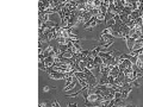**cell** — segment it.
I'll return each instance as SVG.
<instances>
[{
  "instance_id": "11",
  "label": "cell",
  "mask_w": 143,
  "mask_h": 107,
  "mask_svg": "<svg viewBox=\"0 0 143 107\" xmlns=\"http://www.w3.org/2000/svg\"><path fill=\"white\" fill-rule=\"evenodd\" d=\"M73 42V45H74V48L75 49H78V50H82L81 49V44H80V40L76 39V40H72Z\"/></svg>"
},
{
  "instance_id": "5",
  "label": "cell",
  "mask_w": 143,
  "mask_h": 107,
  "mask_svg": "<svg viewBox=\"0 0 143 107\" xmlns=\"http://www.w3.org/2000/svg\"><path fill=\"white\" fill-rule=\"evenodd\" d=\"M38 20H42L43 23H48L49 20V14L47 12H38Z\"/></svg>"
},
{
  "instance_id": "15",
  "label": "cell",
  "mask_w": 143,
  "mask_h": 107,
  "mask_svg": "<svg viewBox=\"0 0 143 107\" xmlns=\"http://www.w3.org/2000/svg\"><path fill=\"white\" fill-rule=\"evenodd\" d=\"M38 68H40L41 70H47V67H45V64H44V61L38 60Z\"/></svg>"
},
{
  "instance_id": "13",
  "label": "cell",
  "mask_w": 143,
  "mask_h": 107,
  "mask_svg": "<svg viewBox=\"0 0 143 107\" xmlns=\"http://www.w3.org/2000/svg\"><path fill=\"white\" fill-rule=\"evenodd\" d=\"M112 31H113L112 27H106V29L103 30V33L104 35H112Z\"/></svg>"
},
{
  "instance_id": "3",
  "label": "cell",
  "mask_w": 143,
  "mask_h": 107,
  "mask_svg": "<svg viewBox=\"0 0 143 107\" xmlns=\"http://www.w3.org/2000/svg\"><path fill=\"white\" fill-rule=\"evenodd\" d=\"M99 71L100 74H101V76H109L110 75V71H111V69H110V67H107V66H101V67L99 68Z\"/></svg>"
},
{
  "instance_id": "1",
  "label": "cell",
  "mask_w": 143,
  "mask_h": 107,
  "mask_svg": "<svg viewBox=\"0 0 143 107\" xmlns=\"http://www.w3.org/2000/svg\"><path fill=\"white\" fill-rule=\"evenodd\" d=\"M47 71H48L49 76H50L53 80H60V79H64V77H66V74L55 71L53 68H47Z\"/></svg>"
},
{
  "instance_id": "17",
  "label": "cell",
  "mask_w": 143,
  "mask_h": 107,
  "mask_svg": "<svg viewBox=\"0 0 143 107\" xmlns=\"http://www.w3.org/2000/svg\"><path fill=\"white\" fill-rule=\"evenodd\" d=\"M100 7H101V0H94V8L100 10Z\"/></svg>"
},
{
  "instance_id": "23",
  "label": "cell",
  "mask_w": 143,
  "mask_h": 107,
  "mask_svg": "<svg viewBox=\"0 0 143 107\" xmlns=\"http://www.w3.org/2000/svg\"><path fill=\"white\" fill-rule=\"evenodd\" d=\"M49 89H50V88H49V87H48V86H45V87H44V89H43V91H44V92H48V91H49Z\"/></svg>"
},
{
  "instance_id": "21",
  "label": "cell",
  "mask_w": 143,
  "mask_h": 107,
  "mask_svg": "<svg viewBox=\"0 0 143 107\" xmlns=\"http://www.w3.org/2000/svg\"><path fill=\"white\" fill-rule=\"evenodd\" d=\"M42 104L44 107H53V105H49V104H47V102H42Z\"/></svg>"
},
{
  "instance_id": "19",
  "label": "cell",
  "mask_w": 143,
  "mask_h": 107,
  "mask_svg": "<svg viewBox=\"0 0 143 107\" xmlns=\"http://www.w3.org/2000/svg\"><path fill=\"white\" fill-rule=\"evenodd\" d=\"M97 20H98V22H104V20H105V14L99 13L97 15Z\"/></svg>"
},
{
  "instance_id": "12",
  "label": "cell",
  "mask_w": 143,
  "mask_h": 107,
  "mask_svg": "<svg viewBox=\"0 0 143 107\" xmlns=\"http://www.w3.org/2000/svg\"><path fill=\"white\" fill-rule=\"evenodd\" d=\"M136 67L138 68V69H142L143 68V60L138 56V58H137V62H136Z\"/></svg>"
},
{
  "instance_id": "8",
  "label": "cell",
  "mask_w": 143,
  "mask_h": 107,
  "mask_svg": "<svg viewBox=\"0 0 143 107\" xmlns=\"http://www.w3.org/2000/svg\"><path fill=\"white\" fill-rule=\"evenodd\" d=\"M135 43H136V40L134 39L132 37H129L128 39H127V45H128L129 50H132V48H134V45H135Z\"/></svg>"
},
{
  "instance_id": "6",
  "label": "cell",
  "mask_w": 143,
  "mask_h": 107,
  "mask_svg": "<svg viewBox=\"0 0 143 107\" xmlns=\"http://www.w3.org/2000/svg\"><path fill=\"white\" fill-rule=\"evenodd\" d=\"M112 38H113L112 35H104V33H101V36H100V42H101V44H104V43H107V42L112 40Z\"/></svg>"
},
{
  "instance_id": "2",
  "label": "cell",
  "mask_w": 143,
  "mask_h": 107,
  "mask_svg": "<svg viewBox=\"0 0 143 107\" xmlns=\"http://www.w3.org/2000/svg\"><path fill=\"white\" fill-rule=\"evenodd\" d=\"M98 24V20H97V17H92L86 24H84V27L85 29H92V27H94L95 25Z\"/></svg>"
},
{
  "instance_id": "18",
  "label": "cell",
  "mask_w": 143,
  "mask_h": 107,
  "mask_svg": "<svg viewBox=\"0 0 143 107\" xmlns=\"http://www.w3.org/2000/svg\"><path fill=\"white\" fill-rule=\"evenodd\" d=\"M141 48H143V45L141 43H137V42H136L135 45H134V48H132V50H138V49H141ZM132 50H131V51H132Z\"/></svg>"
},
{
  "instance_id": "10",
  "label": "cell",
  "mask_w": 143,
  "mask_h": 107,
  "mask_svg": "<svg viewBox=\"0 0 143 107\" xmlns=\"http://www.w3.org/2000/svg\"><path fill=\"white\" fill-rule=\"evenodd\" d=\"M118 74H119V68H118V67H113L112 69H111V71H110V75H111V76H113L114 79L118 76Z\"/></svg>"
},
{
  "instance_id": "4",
  "label": "cell",
  "mask_w": 143,
  "mask_h": 107,
  "mask_svg": "<svg viewBox=\"0 0 143 107\" xmlns=\"http://www.w3.org/2000/svg\"><path fill=\"white\" fill-rule=\"evenodd\" d=\"M44 64L47 68H53L55 64V60L53 57H45L44 58Z\"/></svg>"
},
{
  "instance_id": "7",
  "label": "cell",
  "mask_w": 143,
  "mask_h": 107,
  "mask_svg": "<svg viewBox=\"0 0 143 107\" xmlns=\"http://www.w3.org/2000/svg\"><path fill=\"white\" fill-rule=\"evenodd\" d=\"M87 60V64H86V68L88 69V70H92V69H95V64H94V61L93 60H91V58H86Z\"/></svg>"
},
{
  "instance_id": "9",
  "label": "cell",
  "mask_w": 143,
  "mask_h": 107,
  "mask_svg": "<svg viewBox=\"0 0 143 107\" xmlns=\"http://www.w3.org/2000/svg\"><path fill=\"white\" fill-rule=\"evenodd\" d=\"M109 84V79L106 76H101V79L98 82V86H107Z\"/></svg>"
},
{
  "instance_id": "16",
  "label": "cell",
  "mask_w": 143,
  "mask_h": 107,
  "mask_svg": "<svg viewBox=\"0 0 143 107\" xmlns=\"http://www.w3.org/2000/svg\"><path fill=\"white\" fill-rule=\"evenodd\" d=\"M58 49L61 50V53H62V54H64L66 51H68V50H69L67 45H60V46H58Z\"/></svg>"
},
{
  "instance_id": "14",
  "label": "cell",
  "mask_w": 143,
  "mask_h": 107,
  "mask_svg": "<svg viewBox=\"0 0 143 107\" xmlns=\"http://www.w3.org/2000/svg\"><path fill=\"white\" fill-rule=\"evenodd\" d=\"M75 80H76V79H74V81H73V82H72L71 84H69V86H68V87H66V88H63V89H64V91H66V92H68V91H72V89H73V88H74V87H75Z\"/></svg>"
},
{
  "instance_id": "22",
  "label": "cell",
  "mask_w": 143,
  "mask_h": 107,
  "mask_svg": "<svg viewBox=\"0 0 143 107\" xmlns=\"http://www.w3.org/2000/svg\"><path fill=\"white\" fill-rule=\"evenodd\" d=\"M68 107H78V104H69Z\"/></svg>"
},
{
  "instance_id": "20",
  "label": "cell",
  "mask_w": 143,
  "mask_h": 107,
  "mask_svg": "<svg viewBox=\"0 0 143 107\" xmlns=\"http://www.w3.org/2000/svg\"><path fill=\"white\" fill-rule=\"evenodd\" d=\"M51 105H53V107H60V104H58L57 101H54V102H53Z\"/></svg>"
},
{
  "instance_id": "24",
  "label": "cell",
  "mask_w": 143,
  "mask_h": 107,
  "mask_svg": "<svg viewBox=\"0 0 143 107\" xmlns=\"http://www.w3.org/2000/svg\"><path fill=\"white\" fill-rule=\"evenodd\" d=\"M142 19H143V12H142Z\"/></svg>"
}]
</instances>
